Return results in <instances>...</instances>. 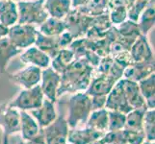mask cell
Masks as SVG:
<instances>
[{
	"label": "cell",
	"instance_id": "obj_1",
	"mask_svg": "<svg viewBox=\"0 0 155 144\" xmlns=\"http://www.w3.org/2000/svg\"><path fill=\"white\" fill-rule=\"evenodd\" d=\"M94 68L83 58H77L69 63L61 74V83L57 98L67 93L86 91L93 78Z\"/></svg>",
	"mask_w": 155,
	"mask_h": 144
},
{
	"label": "cell",
	"instance_id": "obj_2",
	"mask_svg": "<svg viewBox=\"0 0 155 144\" xmlns=\"http://www.w3.org/2000/svg\"><path fill=\"white\" fill-rule=\"evenodd\" d=\"M68 110L67 122L69 128L73 129L80 124L86 123L90 114L92 113L91 97L85 91L74 93L68 100Z\"/></svg>",
	"mask_w": 155,
	"mask_h": 144
},
{
	"label": "cell",
	"instance_id": "obj_3",
	"mask_svg": "<svg viewBox=\"0 0 155 144\" xmlns=\"http://www.w3.org/2000/svg\"><path fill=\"white\" fill-rule=\"evenodd\" d=\"M18 21L20 24H30L39 27L48 18L45 0H20L17 2Z\"/></svg>",
	"mask_w": 155,
	"mask_h": 144
},
{
	"label": "cell",
	"instance_id": "obj_4",
	"mask_svg": "<svg viewBox=\"0 0 155 144\" xmlns=\"http://www.w3.org/2000/svg\"><path fill=\"white\" fill-rule=\"evenodd\" d=\"M0 127L3 131L2 144H9L11 136L20 132L19 111L9 103L0 105Z\"/></svg>",
	"mask_w": 155,
	"mask_h": 144
},
{
	"label": "cell",
	"instance_id": "obj_5",
	"mask_svg": "<svg viewBox=\"0 0 155 144\" xmlns=\"http://www.w3.org/2000/svg\"><path fill=\"white\" fill-rule=\"evenodd\" d=\"M38 28L30 24L17 23L9 28L8 38L12 43L21 50L35 44Z\"/></svg>",
	"mask_w": 155,
	"mask_h": 144
},
{
	"label": "cell",
	"instance_id": "obj_6",
	"mask_svg": "<svg viewBox=\"0 0 155 144\" xmlns=\"http://www.w3.org/2000/svg\"><path fill=\"white\" fill-rule=\"evenodd\" d=\"M45 95L41 91L40 85L28 88L22 89L14 100L10 101L9 105L20 110H32L41 106Z\"/></svg>",
	"mask_w": 155,
	"mask_h": 144
},
{
	"label": "cell",
	"instance_id": "obj_7",
	"mask_svg": "<svg viewBox=\"0 0 155 144\" xmlns=\"http://www.w3.org/2000/svg\"><path fill=\"white\" fill-rule=\"evenodd\" d=\"M93 17L85 14L78 9H71L64 21L67 25V31L69 32L73 39L84 38L92 23Z\"/></svg>",
	"mask_w": 155,
	"mask_h": 144
},
{
	"label": "cell",
	"instance_id": "obj_8",
	"mask_svg": "<svg viewBox=\"0 0 155 144\" xmlns=\"http://www.w3.org/2000/svg\"><path fill=\"white\" fill-rule=\"evenodd\" d=\"M46 144L68 143V125L64 116H57L51 124L42 128Z\"/></svg>",
	"mask_w": 155,
	"mask_h": 144
},
{
	"label": "cell",
	"instance_id": "obj_9",
	"mask_svg": "<svg viewBox=\"0 0 155 144\" xmlns=\"http://www.w3.org/2000/svg\"><path fill=\"white\" fill-rule=\"evenodd\" d=\"M42 69L35 66H27L20 70L9 75L10 81L21 87L23 89L31 88L40 85Z\"/></svg>",
	"mask_w": 155,
	"mask_h": 144
},
{
	"label": "cell",
	"instance_id": "obj_10",
	"mask_svg": "<svg viewBox=\"0 0 155 144\" xmlns=\"http://www.w3.org/2000/svg\"><path fill=\"white\" fill-rule=\"evenodd\" d=\"M61 83V74L56 72L51 66H48L41 71V79L40 86L45 98L53 103L57 102V90Z\"/></svg>",
	"mask_w": 155,
	"mask_h": 144
},
{
	"label": "cell",
	"instance_id": "obj_11",
	"mask_svg": "<svg viewBox=\"0 0 155 144\" xmlns=\"http://www.w3.org/2000/svg\"><path fill=\"white\" fill-rule=\"evenodd\" d=\"M105 109L107 110H116L120 111L124 114H127L133 109L131 106L128 104L127 99L125 97V94L122 88L121 80H119L113 88L111 89L109 94L107 95Z\"/></svg>",
	"mask_w": 155,
	"mask_h": 144
},
{
	"label": "cell",
	"instance_id": "obj_12",
	"mask_svg": "<svg viewBox=\"0 0 155 144\" xmlns=\"http://www.w3.org/2000/svg\"><path fill=\"white\" fill-rule=\"evenodd\" d=\"M130 55L134 62H153L154 52L147 36L141 35L130 47Z\"/></svg>",
	"mask_w": 155,
	"mask_h": 144
},
{
	"label": "cell",
	"instance_id": "obj_13",
	"mask_svg": "<svg viewBox=\"0 0 155 144\" xmlns=\"http://www.w3.org/2000/svg\"><path fill=\"white\" fill-rule=\"evenodd\" d=\"M117 82V80L108 75L94 72L93 78L91 80V83L85 92L90 97H92V96H105V97H107V95L109 94Z\"/></svg>",
	"mask_w": 155,
	"mask_h": 144
},
{
	"label": "cell",
	"instance_id": "obj_14",
	"mask_svg": "<svg viewBox=\"0 0 155 144\" xmlns=\"http://www.w3.org/2000/svg\"><path fill=\"white\" fill-rule=\"evenodd\" d=\"M120 80L127 102L131 106V108L133 110H148L146 100L142 95L140 88H139L138 83L124 78H121Z\"/></svg>",
	"mask_w": 155,
	"mask_h": 144
},
{
	"label": "cell",
	"instance_id": "obj_15",
	"mask_svg": "<svg viewBox=\"0 0 155 144\" xmlns=\"http://www.w3.org/2000/svg\"><path fill=\"white\" fill-rule=\"evenodd\" d=\"M18 56H19V60L24 65L35 66L41 69H45L50 66L51 59L35 45H32L22 50V52Z\"/></svg>",
	"mask_w": 155,
	"mask_h": 144
},
{
	"label": "cell",
	"instance_id": "obj_16",
	"mask_svg": "<svg viewBox=\"0 0 155 144\" xmlns=\"http://www.w3.org/2000/svg\"><path fill=\"white\" fill-rule=\"evenodd\" d=\"M30 114L37 121L41 129L51 124L57 117L54 103L46 98L44 99L40 108L30 110Z\"/></svg>",
	"mask_w": 155,
	"mask_h": 144
},
{
	"label": "cell",
	"instance_id": "obj_17",
	"mask_svg": "<svg viewBox=\"0 0 155 144\" xmlns=\"http://www.w3.org/2000/svg\"><path fill=\"white\" fill-rule=\"evenodd\" d=\"M155 73V63L153 62H133L124 68L122 78L133 82H140L141 80Z\"/></svg>",
	"mask_w": 155,
	"mask_h": 144
},
{
	"label": "cell",
	"instance_id": "obj_18",
	"mask_svg": "<svg viewBox=\"0 0 155 144\" xmlns=\"http://www.w3.org/2000/svg\"><path fill=\"white\" fill-rule=\"evenodd\" d=\"M105 133L95 131L90 128L85 129H75L73 128L68 130V143L69 144H89L99 138H102Z\"/></svg>",
	"mask_w": 155,
	"mask_h": 144
},
{
	"label": "cell",
	"instance_id": "obj_19",
	"mask_svg": "<svg viewBox=\"0 0 155 144\" xmlns=\"http://www.w3.org/2000/svg\"><path fill=\"white\" fill-rule=\"evenodd\" d=\"M124 71V67L117 63L110 55L100 59L98 66L94 68V73L104 74L114 78L117 81H119L122 78Z\"/></svg>",
	"mask_w": 155,
	"mask_h": 144
},
{
	"label": "cell",
	"instance_id": "obj_20",
	"mask_svg": "<svg viewBox=\"0 0 155 144\" xmlns=\"http://www.w3.org/2000/svg\"><path fill=\"white\" fill-rule=\"evenodd\" d=\"M116 27L120 40L129 48L134 43V41L142 35L140 29H139L138 23L136 21L130 19H126L124 22L116 26Z\"/></svg>",
	"mask_w": 155,
	"mask_h": 144
},
{
	"label": "cell",
	"instance_id": "obj_21",
	"mask_svg": "<svg viewBox=\"0 0 155 144\" xmlns=\"http://www.w3.org/2000/svg\"><path fill=\"white\" fill-rule=\"evenodd\" d=\"M18 21L17 2L12 0H0V23L11 27Z\"/></svg>",
	"mask_w": 155,
	"mask_h": 144
},
{
	"label": "cell",
	"instance_id": "obj_22",
	"mask_svg": "<svg viewBox=\"0 0 155 144\" xmlns=\"http://www.w3.org/2000/svg\"><path fill=\"white\" fill-rule=\"evenodd\" d=\"M155 0H149V2L143 9L139 17L137 23L142 35L148 36L154 28L155 22Z\"/></svg>",
	"mask_w": 155,
	"mask_h": 144
},
{
	"label": "cell",
	"instance_id": "obj_23",
	"mask_svg": "<svg viewBox=\"0 0 155 144\" xmlns=\"http://www.w3.org/2000/svg\"><path fill=\"white\" fill-rule=\"evenodd\" d=\"M34 45L36 47H38L44 53H45L50 59L54 58L58 54V52L62 49L60 44H59L58 36L57 37L45 36L44 34H41V32H39V30Z\"/></svg>",
	"mask_w": 155,
	"mask_h": 144
},
{
	"label": "cell",
	"instance_id": "obj_24",
	"mask_svg": "<svg viewBox=\"0 0 155 144\" xmlns=\"http://www.w3.org/2000/svg\"><path fill=\"white\" fill-rule=\"evenodd\" d=\"M45 8L48 17L64 19L72 9L71 0H45Z\"/></svg>",
	"mask_w": 155,
	"mask_h": 144
},
{
	"label": "cell",
	"instance_id": "obj_25",
	"mask_svg": "<svg viewBox=\"0 0 155 144\" xmlns=\"http://www.w3.org/2000/svg\"><path fill=\"white\" fill-rule=\"evenodd\" d=\"M22 50L15 46L10 41L9 38L0 40V73L6 71V67L9 62L15 57L18 56Z\"/></svg>",
	"mask_w": 155,
	"mask_h": 144
},
{
	"label": "cell",
	"instance_id": "obj_26",
	"mask_svg": "<svg viewBox=\"0 0 155 144\" xmlns=\"http://www.w3.org/2000/svg\"><path fill=\"white\" fill-rule=\"evenodd\" d=\"M20 116V132L21 137L23 140H28L30 138L34 137L36 135H38L40 132V127L37 123V121L33 118L30 114L26 110L19 111Z\"/></svg>",
	"mask_w": 155,
	"mask_h": 144
},
{
	"label": "cell",
	"instance_id": "obj_27",
	"mask_svg": "<svg viewBox=\"0 0 155 144\" xmlns=\"http://www.w3.org/2000/svg\"><path fill=\"white\" fill-rule=\"evenodd\" d=\"M86 127L102 133L108 132V110L105 108L93 110L88 117Z\"/></svg>",
	"mask_w": 155,
	"mask_h": 144
},
{
	"label": "cell",
	"instance_id": "obj_28",
	"mask_svg": "<svg viewBox=\"0 0 155 144\" xmlns=\"http://www.w3.org/2000/svg\"><path fill=\"white\" fill-rule=\"evenodd\" d=\"M139 88L148 109L155 108V73L138 82Z\"/></svg>",
	"mask_w": 155,
	"mask_h": 144
},
{
	"label": "cell",
	"instance_id": "obj_29",
	"mask_svg": "<svg viewBox=\"0 0 155 144\" xmlns=\"http://www.w3.org/2000/svg\"><path fill=\"white\" fill-rule=\"evenodd\" d=\"M39 32L45 36L57 37L61 35L63 32L67 31V25L64 19H59L55 18L48 17L44 23L38 27Z\"/></svg>",
	"mask_w": 155,
	"mask_h": 144
},
{
	"label": "cell",
	"instance_id": "obj_30",
	"mask_svg": "<svg viewBox=\"0 0 155 144\" xmlns=\"http://www.w3.org/2000/svg\"><path fill=\"white\" fill-rule=\"evenodd\" d=\"M74 59V53L69 48H63L58 52V54L51 59L50 66L54 69L59 74H62L63 71L68 67V66L71 63Z\"/></svg>",
	"mask_w": 155,
	"mask_h": 144
},
{
	"label": "cell",
	"instance_id": "obj_31",
	"mask_svg": "<svg viewBox=\"0 0 155 144\" xmlns=\"http://www.w3.org/2000/svg\"><path fill=\"white\" fill-rule=\"evenodd\" d=\"M85 14L90 17H97L104 14H108L109 12V3L108 0H91V2L83 8H79Z\"/></svg>",
	"mask_w": 155,
	"mask_h": 144
},
{
	"label": "cell",
	"instance_id": "obj_32",
	"mask_svg": "<svg viewBox=\"0 0 155 144\" xmlns=\"http://www.w3.org/2000/svg\"><path fill=\"white\" fill-rule=\"evenodd\" d=\"M147 110H132L131 111H129L126 114L125 124L124 129L130 130V131H143V115H145V113Z\"/></svg>",
	"mask_w": 155,
	"mask_h": 144
},
{
	"label": "cell",
	"instance_id": "obj_33",
	"mask_svg": "<svg viewBox=\"0 0 155 144\" xmlns=\"http://www.w3.org/2000/svg\"><path fill=\"white\" fill-rule=\"evenodd\" d=\"M143 129L145 136L147 141L155 140V110L154 109H148L143 115Z\"/></svg>",
	"mask_w": 155,
	"mask_h": 144
},
{
	"label": "cell",
	"instance_id": "obj_34",
	"mask_svg": "<svg viewBox=\"0 0 155 144\" xmlns=\"http://www.w3.org/2000/svg\"><path fill=\"white\" fill-rule=\"evenodd\" d=\"M126 114L116 110H108V131H119L124 128Z\"/></svg>",
	"mask_w": 155,
	"mask_h": 144
},
{
	"label": "cell",
	"instance_id": "obj_35",
	"mask_svg": "<svg viewBox=\"0 0 155 144\" xmlns=\"http://www.w3.org/2000/svg\"><path fill=\"white\" fill-rule=\"evenodd\" d=\"M149 0H132L130 5L127 8V17L128 19L136 21L140 17L141 13L146 8Z\"/></svg>",
	"mask_w": 155,
	"mask_h": 144
},
{
	"label": "cell",
	"instance_id": "obj_36",
	"mask_svg": "<svg viewBox=\"0 0 155 144\" xmlns=\"http://www.w3.org/2000/svg\"><path fill=\"white\" fill-rule=\"evenodd\" d=\"M109 18L113 26H117L124 22L126 19H128L127 17V8L124 6L119 7H113L109 9Z\"/></svg>",
	"mask_w": 155,
	"mask_h": 144
},
{
	"label": "cell",
	"instance_id": "obj_37",
	"mask_svg": "<svg viewBox=\"0 0 155 144\" xmlns=\"http://www.w3.org/2000/svg\"><path fill=\"white\" fill-rule=\"evenodd\" d=\"M126 144H142L146 139L143 131H130L124 129Z\"/></svg>",
	"mask_w": 155,
	"mask_h": 144
},
{
	"label": "cell",
	"instance_id": "obj_38",
	"mask_svg": "<svg viewBox=\"0 0 155 144\" xmlns=\"http://www.w3.org/2000/svg\"><path fill=\"white\" fill-rule=\"evenodd\" d=\"M73 37L71 34L68 31L63 32L61 35L58 36V40H59V44H60L61 48H68L69 45L71 44V42L73 41Z\"/></svg>",
	"mask_w": 155,
	"mask_h": 144
},
{
	"label": "cell",
	"instance_id": "obj_39",
	"mask_svg": "<svg viewBox=\"0 0 155 144\" xmlns=\"http://www.w3.org/2000/svg\"><path fill=\"white\" fill-rule=\"evenodd\" d=\"M105 96H92L91 97V106H92V111L95 110L105 108L106 103Z\"/></svg>",
	"mask_w": 155,
	"mask_h": 144
},
{
	"label": "cell",
	"instance_id": "obj_40",
	"mask_svg": "<svg viewBox=\"0 0 155 144\" xmlns=\"http://www.w3.org/2000/svg\"><path fill=\"white\" fill-rule=\"evenodd\" d=\"M25 142H26V144H46L44 133H42L41 129H40V132L38 133V135H36L34 137L30 138L28 140H25Z\"/></svg>",
	"mask_w": 155,
	"mask_h": 144
},
{
	"label": "cell",
	"instance_id": "obj_41",
	"mask_svg": "<svg viewBox=\"0 0 155 144\" xmlns=\"http://www.w3.org/2000/svg\"><path fill=\"white\" fill-rule=\"evenodd\" d=\"M131 1L132 0H108L109 9L113 7H119V6H124V7L128 8Z\"/></svg>",
	"mask_w": 155,
	"mask_h": 144
},
{
	"label": "cell",
	"instance_id": "obj_42",
	"mask_svg": "<svg viewBox=\"0 0 155 144\" xmlns=\"http://www.w3.org/2000/svg\"><path fill=\"white\" fill-rule=\"evenodd\" d=\"M91 2V0H71V7L73 9L83 8Z\"/></svg>",
	"mask_w": 155,
	"mask_h": 144
},
{
	"label": "cell",
	"instance_id": "obj_43",
	"mask_svg": "<svg viewBox=\"0 0 155 144\" xmlns=\"http://www.w3.org/2000/svg\"><path fill=\"white\" fill-rule=\"evenodd\" d=\"M8 34H9V27L0 23V40L7 38Z\"/></svg>",
	"mask_w": 155,
	"mask_h": 144
},
{
	"label": "cell",
	"instance_id": "obj_44",
	"mask_svg": "<svg viewBox=\"0 0 155 144\" xmlns=\"http://www.w3.org/2000/svg\"><path fill=\"white\" fill-rule=\"evenodd\" d=\"M89 144H105L104 141L102 140V138H99V139H97V140H94V141H92L91 143Z\"/></svg>",
	"mask_w": 155,
	"mask_h": 144
},
{
	"label": "cell",
	"instance_id": "obj_45",
	"mask_svg": "<svg viewBox=\"0 0 155 144\" xmlns=\"http://www.w3.org/2000/svg\"><path fill=\"white\" fill-rule=\"evenodd\" d=\"M15 138H17V144H26L25 140H23L22 138H20L18 136H17Z\"/></svg>",
	"mask_w": 155,
	"mask_h": 144
},
{
	"label": "cell",
	"instance_id": "obj_46",
	"mask_svg": "<svg viewBox=\"0 0 155 144\" xmlns=\"http://www.w3.org/2000/svg\"><path fill=\"white\" fill-rule=\"evenodd\" d=\"M142 144H155V143H154V141H147H147H143Z\"/></svg>",
	"mask_w": 155,
	"mask_h": 144
},
{
	"label": "cell",
	"instance_id": "obj_47",
	"mask_svg": "<svg viewBox=\"0 0 155 144\" xmlns=\"http://www.w3.org/2000/svg\"><path fill=\"white\" fill-rule=\"evenodd\" d=\"M106 144H120V143H117V142H111V143H106Z\"/></svg>",
	"mask_w": 155,
	"mask_h": 144
},
{
	"label": "cell",
	"instance_id": "obj_48",
	"mask_svg": "<svg viewBox=\"0 0 155 144\" xmlns=\"http://www.w3.org/2000/svg\"><path fill=\"white\" fill-rule=\"evenodd\" d=\"M12 1H15V2H18V1H20V0H12Z\"/></svg>",
	"mask_w": 155,
	"mask_h": 144
},
{
	"label": "cell",
	"instance_id": "obj_49",
	"mask_svg": "<svg viewBox=\"0 0 155 144\" xmlns=\"http://www.w3.org/2000/svg\"><path fill=\"white\" fill-rule=\"evenodd\" d=\"M66 144H69V143H66Z\"/></svg>",
	"mask_w": 155,
	"mask_h": 144
}]
</instances>
